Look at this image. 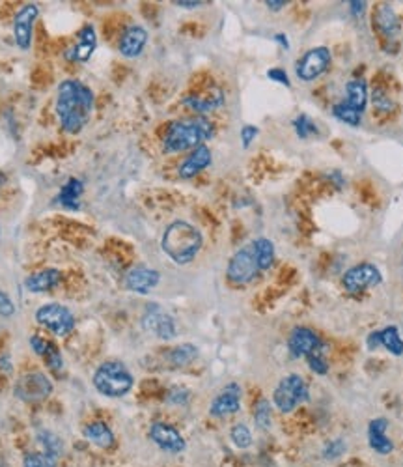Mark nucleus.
<instances>
[{
	"instance_id": "f257e3e1",
	"label": "nucleus",
	"mask_w": 403,
	"mask_h": 467,
	"mask_svg": "<svg viewBox=\"0 0 403 467\" xmlns=\"http://www.w3.org/2000/svg\"><path fill=\"white\" fill-rule=\"evenodd\" d=\"M56 116L67 135L81 133L90 122L93 110V92L79 79H66L56 90Z\"/></svg>"
},
{
	"instance_id": "f03ea898",
	"label": "nucleus",
	"mask_w": 403,
	"mask_h": 467,
	"mask_svg": "<svg viewBox=\"0 0 403 467\" xmlns=\"http://www.w3.org/2000/svg\"><path fill=\"white\" fill-rule=\"evenodd\" d=\"M204 245V236L194 224L187 221H174L166 226L161 239L164 255L180 266H185L197 258Z\"/></svg>"
},
{
	"instance_id": "7ed1b4c3",
	"label": "nucleus",
	"mask_w": 403,
	"mask_h": 467,
	"mask_svg": "<svg viewBox=\"0 0 403 467\" xmlns=\"http://www.w3.org/2000/svg\"><path fill=\"white\" fill-rule=\"evenodd\" d=\"M215 135V127L207 118L198 116L192 120H180L172 122L164 133L163 150L164 153H178L185 150H194L206 141H211Z\"/></svg>"
},
{
	"instance_id": "20e7f679",
	"label": "nucleus",
	"mask_w": 403,
	"mask_h": 467,
	"mask_svg": "<svg viewBox=\"0 0 403 467\" xmlns=\"http://www.w3.org/2000/svg\"><path fill=\"white\" fill-rule=\"evenodd\" d=\"M135 385L131 370L127 369L121 361H107L99 364L95 374H93V387L101 392L103 397L121 398L129 395Z\"/></svg>"
},
{
	"instance_id": "39448f33",
	"label": "nucleus",
	"mask_w": 403,
	"mask_h": 467,
	"mask_svg": "<svg viewBox=\"0 0 403 467\" xmlns=\"http://www.w3.org/2000/svg\"><path fill=\"white\" fill-rule=\"evenodd\" d=\"M308 398H310L308 385L299 374H289L282 378L272 392V402L282 413L293 411L299 404L308 402Z\"/></svg>"
},
{
	"instance_id": "423d86ee",
	"label": "nucleus",
	"mask_w": 403,
	"mask_h": 467,
	"mask_svg": "<svg viewBox=\"0 0 403 467\" xmlns=\"http://www.w3.org/2000/svg\"><path fill=\"white\" fill-rule=\"evenodd\" d=\"M36 321L39 326L49 329L56 337H67L75 329V316L67 307L60 303H47L41 305L36 314Z\"/></svg>"
},
{
	"instance_id": "0eeeda50",
	"label": "nucleus",
	"mask_w": 403,
	"mask_h": 467,
	"mask_svg": "<svg viewBox=\"0 0 403 467\" xmlns=\"http://www.w3.org/2000/svg\"><path fill=\"white\" fill-rule=\"evenodd\" d=\"M258 271H260V267H258L256 255H254V247H252L251 243L241 247V249L230 258L226 277H228L230 283L246 284L256 277Z\"/></svg>"
},
{
	"instance_id": "6e6552de",
	"label": "nucleus",
	"mask_w": 403,
	"mask_h": 467,
	"mask_svg": "<svg viewBox=\"0 0 403 467\" xmlns=\"http://www.w3.org/2000/svg\"><path fill=\"white\" fill-rule=\"evenodd\" d=\"M13 392L19 400L27 404L41 402L53 392V383L45 374L41 372H30V374L21 376L15 381Z\"/></svg>"
},
{
	"instance_id": "1a4fd4ad",
	"label": "nucleus",
	"mask_w": 403,
	"mask_h": 467,
	"mask_svg": "<svg viewBox=\"0 0 403 467\" xmlns=\"http://www.w3.org/2000/svg\"><path fill=\"white\" fill-rule=\"evenodd\" d=\"M142 327L161 340H172L178 335L174 318L157 303L146 305L144 314H142Z\"/></svg>"
},
{
	"instance_id": "9d476101",
	"label": "nucleus",
	"mask_w": 403,
	"mask_h": 467,
	"mask_svg": "<svg viewBox=\"0 0 403 467\" xmlns=\"http://www.w3.org/2000/svg\"><path fill=\"white\" fill-rule=\"evenodd\" d=\"M331 60H333V56H331V51L327 47H314L308 53H305L303 58L297 60L295 75L305 82L316 81L317 77H322L329 70Z\"/></svg>"
},
{
	"instance_id": "9b49d317",
	"label": "nucleus",
	"mask_w": 403,
	"mask_h": 467,
	"mask_svg": "<svg viewBox=\"0 0 403 467\" xmlns=\"http://www.w3.org/2000/svg\"><path fill=\"white\" fill-rule=\"evenodd\" d=\"M381 281H383L381 271H379L374 264H368V262L348 269L342 279L343 288L351 293L362 292V290L366 288L377 286V284H381Z\"/></svg>"
},
{
	"instance_id": "f8f14e48",
	"label": "nucleus",
	"mask_w": 403,
	"mask_h": 467,
	"mask_svg": "<svg viewBox=\"0 0 403 467\" xmlns=\"http://www.w3.org/2000/svg\"><path fill=\"white\" fill-rule=\"evenodd\" d=\"M39 17V8L36 4H25L15 13L13 19V38L17 47L21 51H28L32 45L34 23Z\"/></svg>"
},
{
	"instance_id": "ddd939ff",
	"label": "nucleus",
	"mask_w": 403,
	"mask_h": 467,
	"mask_svg": "<svg viewBox=\"0 0 403 467\" xmlns=\"http://www.w3.org/2000/svg\"><path fill=\"white\" fill-rule=\"evenodd\" d=\"M288 350L293 357H310L312 353L323 352V343L308 327H295L288 338Z\"/></svg>"
},
{
	"instance_id": "4468645a",
	"label": "nucleus",
	"mask_w": 403,
	"mask_h": 467,
	"mask_svg": "<svg viewBox=\"0 0 403 467\" xmlns=\"http://www.w3.org/2000/svg\"><path fill=\"white\" fill-rule=\"evenodd\" d=\"M98 47V34L93 25H86L81 28V32L77 34V44L70 49H66L64 58L67 62H79V64H86L88 60L92 58Z\"/></svg>"
},
{
	"instance_id": "2eb2a0df",
	"label": "nucleus",
	"mask_w": 403,
	"mask_h": 467,
	"mask_svg": "<svg viewBox=\"0 0 403 467\" xmlns=\"http://www.w3.org/2000/svg\"><path fill=\"white\" fill-rule=\"evenodd\" d=\"M150 440L166 452H172V454H180V452L185 451V440L183 435L170 424L164 423H153L152 428H150Z\"/></svg>"
},
{
	"instance_id": "dca6fc26",
	"label": "nucleus",
	"mask_w": 403,
	"mask_h": 467,
	"mask_svg": "<svg viewBox=\"0 0 403 467\" xmlns=\"http://www.w3.org/2000/svg\"><path fill=\"white\" fill-rule=\"evenodd\" d=\"M161 283V273L147 266H135L124 275V286L129 292L147 293Z\"/></svg>"
},
{
	"instance_id": "f3484780",
	"label": "nucleus",
	"mask_w": 403,
	"mask_h": 467,
	"mask_svg": "<svg viewBox=\"0 0 403 467\" xmlns=\"http://www.w3.org/2000/svg\"><path fill=\"white\" fill-rule=\"evenodd\" d=\"M239 408H241V387L237 385V383H228V385L220 391V395L215 397V400L211 402V408H209V413H211L213 417L223 418L237 413L239 411Z\"/></svg>"
},
{
	"instance_id": "a211bd4d",
	"label": "nucleus",
	"mask_w": 403,
	"mask_h": 467,
	"mask_svg": "<svg viewBox=\"0 0 403 467\" xmlns=\"http://www.w3.org/2000/svg\"><path fill=\"white\" fill-rule=\"evenodd\" d=\"M147 44V30L140 25H131L127 27L121 34L120 41H118V51L121 56L126 58H136L142 55V51Z\"/></svg>"
},
{
	"instance_id": "6ab92c4d",
	"label": "nucleus",
	"mask_w": 403,
	"mask_h": 467,
	"mask_svg": "<svg viewBox=\"0 0 403 467\" xmlns=\"http://www.w3.org/2000/svg\"><path fill=\"white\" fill-rule=\"evenodd\" d=\"M213 161L211 150L206 146V144H202V146L194 148L183 163L180 165V178L181 179H191L194 176H198L202 170H206Z\"/></svg>"
},
{
	"instance_id": "aec40b11",
	"label": "nucleus",
	"mask_w": 403,
	"mask_h": 467,
	"mask_svg": "<svg viewBox=\"0 0 403 467\" xmlns=\"http://www.w3.org/2000/svg\"><path fill=\"white\" fill-rule=\"evenodd\" d=\"M62 279H64V275H62L60 269L47 267V269L32 273L30 277L25 279V286H27L28 292L32 293L51 292V290H55L56 286H60Z\"/></svg>"
},
{
	"instance_id": "412c9836",
	"label": "nucleus",
	"mask_w": 403,
	"mask_h": 467,
	"mask_svg": "<svg viewBox=\"0 0 403 467\" xmlns=\"http://www.w3.org/2000/svg\"><path fill=\"white\" fill-rule=\"evenodd\" d=\"M387 428L388 421L385 417L374 418L368 424V443H370L371 451H376L377 454H390L394 451V443L387 437Z\"/></svg>"
},
{
	"instance_id": "4be33fe9",
	"label": "nucleus",
	"mask_w": 403,
	"mask_h": 467,
	"mask_svg": "<svg viewBox=\"0 0 403 467\" xmlns=\"http://www.w3.org/2000/svg\"><path fill=\"white\" fill-rule=\"evenodd\" d=\"M183 103L189 107L191 110L198 113V115H206V113H211L215 109H220L224 105V94L223 90H211L207 94H189Z\"/></svg>"
},
{
	"instance_id": "5701e85b",
	"label": "nucleus",
	"mask_w": 403,
	"mask_h": 467,
	"mask_svg": "<svg viewBox=\"0 0 403 467\" xmlns=\"http://www.w3.org/2000/svg\"><path fill=\"white\" fill-rule=\"evenodd\" d=\"M84 193V184L79 178H67L60 187V193L56 196V202L62 207L71 210V212H79L81 210V196Z\"/></svg>"
},
{
	"instance_id": "b1692460",
	"label": "nucleus",
	"mask_w": 403,
	"mask_h": 467,
	"mask_svg": "<svg viewBox=\"0 0 403 467\" xmlns=\"http://www.w3.org/2000/svg\"><path fill=\"white\" fill-rule=\"evenodd\" d=\"M349 107H353L355 110H359L360 115L364 113L366 105H368V84L364 79H351L345 84V99H343Z\"/></svg>"
},
{
	"instance_id": "393cba45",
	"label": "nucleus",
	"mask_w": 403,
	"mask_h": 467,
	"mask_svg": "<svg viewBox=\"0 0 403 467\" xmlns=\"http://www.w3.org/2000/svg\"><path fill=\"white\" fill-rule=\"evenodd\" d=\"M82 434L86 437L90 443H93L99 449H110V447L114 445V434H112V430L107 426L101 421H95V423H90L88 426H84L82 430Z\"/></svg>"
},
{
	"instance_id": "a878e982",
	"label": "nucleus",
	"mask_w": 403,
	"mask_h": 467,
	"mask_svg": "<svg viewBox=\"0 0 403 467\" xmlns=\"http://www.w3.org/2000/svg\"><path fill=\"white\" fill-rule=\"evenodd\" d=\"M376 25L387 38H394L399 32V23L398 17L394 13V10L388 4H381L376 11Z\"/></svg>"
},
{
	"instance_id": "bb28decb",
	"label": "nucleus",
	"mask_w": 403,
	"mask_h": 467,
	"mask_svg": "<svg viewBox=\"0 0 403 467\" xmlns=\"http://www.w3.org/2000/svg\"><path fill=\"white\" fill-rule=\"evenodd\" d=\"M252 247H254V255H256L260 271H267L269 267L272 266V262H275V245H272V241L267 238H258L252 241Z\"/></svg>"
},
{
	"instance_id": "cd10ccee",
	"label": "nucleus",
	"mask_w": 403,
	"mask_h": 467,
	"mask_svg": "<svg viewBox=\"0 0 403 467\" xmlns=\"http://www.w3.org/2000/svg\"><path fill=\"white\" fill-rule=\"evenodd\" d=\"M377 335H379V344H381V346H385V348L390 353H394V355H402L403 338L402 335H399L398 327L388 326L385 327L383 331H377Z\"/></svg>"
},
{
	"instance_id": "c85d7f7f",
	"label": "nucleus",
	"mask_w": 403,
	"mask_h": 467,
	"mask_svg": "<svg viewBox=\"0 0 403 467\" xmlns=\"http://www.w3.org/2000/svg\"><path fill=\"white\" fill-rule=\"evenodd\" d=\"M198 357V348L194 344H181V346H176L169 352L170 363L174 366H185V364H191L194 359Z\"/></svg>"
},
{
	"instance_id": "c756f323",
	"label": "nucleus",
	"mask_w": 403,
	"mask_h": 467,
	"mask_svg": "<svg viewBox=\"0 0 403 467\" xmlns=\"http://www.w3.org/2000/svg\"><path fill=\"white\" fill-rule=\"evenodd\" d=\"M38 441L41 443V447H44V451L47 452V454H51V456L58 458L62 452H64V443H62V440L56 434L49 432V430H41L38 434Z\"/></svg>"
},
{
	"instance_id": "7c9ffc66",
	"label": "nucleus",
	"mask_w": 403,
	"mask_h": 467,
	"mask_svg": "<svg viewBox=\"0 0 403 467\" xmlns=\"http://www.w3.org/2000/svg\"><path fill=\"white\" fill-rule=\"evenodd\" d=\"M333 115L336 116L340 122H343V124L348 125H353V127L360 125V122H362V115H360L359 110H355L353 107H349L345 101H338V103L334 105Z\"/></svg>"
},
{
	"instance_id": "2f4dec72",
	"label": "nucleus",
	"mask_w": 403,
	"mask_h": 467,
	"mask_svg": "<svg viewBox=\"0 0 403 467\" xmlns=\"http://www.w3.org/2000/svg\"><path fill=\"white\" fill-rule=\"evenodd\" d=\"M254 421H256L258 428L269 430L271 428L272 413H271V402L267 398H260L254 406Z\"/></svg>"
},
{
	"instance_id": "473e14b6",
	"label": "nucleus",
	"mask_w": 403,
	"mask_h": 467,
	"mask_svg": "<svg viewBox=\"0 0 403 467\" xmlns=\"http://www.w3.org/2000/svg\"><path fill=\"white\" fill-rule=\"evenodd\" d=\"M293 124V129L295 133H297V136L299 139H308V136H314L319 133V129H317V125L312 122L310 118L306 115H299L297 118L291 122Z\"/></svg>"
},
{
	"instance_id": "72a5a7b5",
	"label": "nucleus",
	"mask_w": 403,
	"mask_h": 467,
	"mask_svg": "<svg viewBox=\"0 0 403 467\" xmlns=\"http://www.w3.org/2000/svg\"><path fill=\"white\" fill-rule=\"evenodd\" d=\"M58 458L51 456L47 452H28L22 458V467H56Z\"/></svg>"
},
{
	"instance_id": "f704fd0d",
	"label": "nucleus",
	"mask_w": 403,
	"mask_h": 467,
	"mask_svg": "<svg viewBox=\"0 0 403 467\" xmlns=\"http://www.w3.org/2000/svg\"><path fill=\"white\" fill-rule=\"evenodd\" d=\"M230 437L237 449H249L252 445V432L246 424H235L230 432Z\"/></svg>"
},
{
	"instance_id": "c9c22d12",
	"label": "nucleus",
	"mask_w": 403,
	"mask_h": 467,
	"mask_svg": "<svg viewBox=\"0 0 403 467\" xmlns=\"http://www.w3.org/2000/svg\"><path fill=\"white\" fill-rule=\"evenodd\" d=\"M41 359H45V364H47L51 370H55V372H60L62 366H64V359H62L60 350L56 348L53 343L49 344V348H47V352L44 353Z\"/></svg>"
},
{
	"instance_id": "e433bc0d",
	"label": "nucleus",
	"mask_w": 403,
	"mask_h": 467,
	"mask_svg": "<svg viewBox=\"0 0 403 467\" xmlns=\"http://www.w3.org/2000/svg\"><path fill=\"white\" fill-rule=\"evenodd\" d=\"M191 398V391L185 389V387H174L166 392V402L172 404V406H185Z\"/></svg>"
},
{
	"instance_id": "4c0bfd02",
	"label": "nucleus",
	"mask_w": 403,
	"mask_h": 467,
	"mask_svg": "<svg viewBox=\"0 0 403 467\" xmlns=\"http://www.w3.org/2000/svg\"><path fill=\"white\" fill-rule=\"evenodd\" d=\"M343 452H345V443L342 440L329 441L327 445L323 447V458L325 460H334V458L342 456Z\"/></svg>"
},
{
	"instance_id": "58836bf2",
	"label": "nucleus",
	"mask_w": 403,
	"mask_h": 467,
	"mask_svg": "<svg viewBox=\"0 0 403 467\" xmlns=\"http://www.w3.org/2000/svg\"><path fill=\"white\" fill-rule=\"evenodd\" d=\"M308 359V366H310L312 372H316L319 376H325L329 372V364L325 363V359H323V352L312 353Z\"/></svg>"
},
{
	"instance_id": "ea45409f",
	"label": "nucleus",
	"mask_w": 403,
	"mask_h": 467,
	"mask_svg": "<svg viewBox=\"0 0 403 467\" xmlns=\"http://www.w3.org/2000/svg\"><path fill=\"white\" fill-rule=\"evenodd\" d=\"M13 314H15V305H13L8 293L0 290V316L2 318H11Z\"/></svg>"
},
{
	"instance_id": "a19ab883",
	"label": "nucleus",
	"mask_w": 403,
	"mask_h": 467,
	"mask_svg": "<svg viewBox=\"0 0 403 467\" xmlns=\"http://www.w3.org/2000/svg\"><path fill=\"white\" fill-rule=\"evenodd\" d=\"M258 133H260V129H258L256 125H243L241 127V144H243V148L251 146L252 141L258 136Z\"/></svg>"
},
{
	"instance_id": "79ce46f5",
	"label": "nucleus",
	"mask_w": 403,
	"mask_h": 467,
	"mask_svg": "<svg viewBox=\"0 0 403 467\" xmlns=\"http://www.w3.org/2000/svg\"><path fill=\"white\" fill-rule=\"evenodd\" d=\"M267 77L271 79V81L275 82H280V84H284V87H291V82H289V77L288 73L282 70V68H272V70L267 71Z\"/></svg>"
},
{
	"instance_id": "37998d69",
	"label": "nucleus",
	"mask_w": 403,
	"mask_h": 467,
	"mask_svg": "<svg viewBox=\"0 0 403 467\" xmlns=\"http://www.w3.org/2000/svg\"><path fill=\"white\" fill-rule=\"evenodd\" d=\"M374 103H376V107H379L381 110L392 109L390 99H388L387 96H385V92H381V90H376V92H374Z\"/></svg>"
},
{
	"instance_id": "c03bdc74",
	"label": "nucleus",
	"mask_w": 403,
	"mask_h": 467,
	"mask_svg": "<svg viewBox=\"0 0 403 467\" xmlns=\"http://www.w3.org/2000/svg\"><path fill=\"white\" fill-rule=\"evenodd\" d=\"M349 10L355 17H360L366 11V2H359V0H351L349 2Z\"/></svg>"
},
{
	"instance_id": "a18cd8bd",
	"label": "nucleus",
	"mask_w": 403,
	"mask_h": 467,
	"mask_svg": "<svg viewBox=\"0 0 403 467\" xmlns=\"http://www.w3.org/2000/svg\"><path fill=\"white\" fill-rule=\"evenodd\" d=\"M174 4L180 6V8H187V10H194V8H200L206 2H202V0H176Z\"/></svg>"
},
{
	"instance_id": "49530a36",
	"label": "nucleus",
	"mask_w": 403,
	"mask_h": 467,
	"mask_svg": "<svg viewBox=\"0 0 403 467\" xmlns=\"http://www.w3.org/2000/svg\"><path fill=\"white\" fill-rule=\"evenodd\" d=\"M286 4H288L286 0H267V2H265V6H267L271 11L284 10V8H286Z\"/></svg>"
},
{
	"instance_id": "de8ad7c7",
	"label": "nucleus",
	"mask_w": 403,
	"mask_h": 467,
	"mask_svg": "<svg viewBox=\"0 0 403 467\" xmlns=\"http://www.w3.org/2000/svg\"><path fill=\"white\" fill-rule=\"evenodd\" d=\"M275 41H277L282 49H286V51L289 49V41H288V38H286V34H282V32L275 34Z\"/></svg>"
},
{
	"instance_id": "09e8293b",
	"label": "nucleus",
	"mask_w": 403,
	"mask_h": 467,
	"mask_svg": "<svg viewBox=\"0 0 403 467\" xmlns=\"http://www.w3.org/2000/svg\"><path fill=\"white\" fill-rule=\"evenodd\" d=\"M4 184H6V176L0 172V189H2V185H4Z\"/></svg>"
}]
</instances>
